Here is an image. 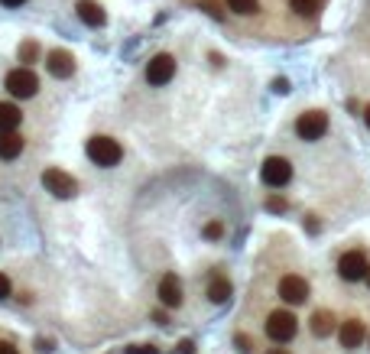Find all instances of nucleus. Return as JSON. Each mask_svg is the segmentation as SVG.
I'll list each match as a JSON object with an SVG mask.
<instances>
[{
    "label": "nucleus",
    "instance_id": "nucleus-10",
    "mask_svg": "<svg viewBox=\"0 0 370 354\" xmlns=\"http://www.w3.org/2000/svg\"><path fill=\"white\" fill-rule=\"evenodd\" d=\"M156 296H160V303L166 305V309H179V305H182V283H179L176 273H166V277L160 279Z\"/></svg>",
    "mask_w": 370,
    "mask_h": 354
},
{
    "label": "nucleus",
    "instance_id": "nucleus-5",
    "mask_svg": "<svg viewBox=\"0 0 370 354\" xmlns=\"http://www.w3.org/2000/svg\"><path fill=\"white\" fill-rule=\"evenodd\" d=\"M260 179L269 189H283L289 179H293V163H289L286 156H269L260 169Z\"/></svg>",
    "mask_w": 370,
    "mask_h": 354
},
{
    "label": "nucleus",
    "instance_id": "nucleus-21",
    "mask_svg": "<svg viewBox=\"0 0 370 354\" xmlns=\"http://www.w3.org/2000/svg\"><path fill=\"white\" fill-rule=\"evenodd\" d=\"M205 237H208V241L224 237V225H221V221H208V225H205Z\"/></svg>",
    "mask_w": 370,
    "mask_h": 354
},
{
    "label": "nucleus",
    "instance_id": "nucleus-30",
    "mask_svg": "<svg viewBox=\"0 0 370 354\" xmlns=\"http://www.w3.org/2000/svg\"><path fill=\"white\" fill-rule=\"evenodd\" d=\"M0 4H4V7H23L26 0H0Z\"/></svg>",
    "mask_w": 370,
    "mask_h": 354
},
{
    "label": "nucleus",
    "instance_id": "nucleus-27",
    "mask_svg": "<svg viewBox=\"0 0 370 354\" xmlns=\"http://www.w3.org/2000/svg\"><path fill=\"white\" fill-rule=\"evenodd\" d=\"M192 351H195V345H192V341H189V338H185L182 345H179V354H192Z\"/></svg>",
    "mask_w": 370,
    "mask_h": 354
},
{
    "label": "nucleus",
    "instance_id": "nucleus-20",
    "mask_svg": "<svg viewBox=\"0 0 370 354\" xmlns=\"http://www.w3.org/2000/svg\"><path fill=\"white\" fill-rule=\"evenodd\" d=\"M39 59V46H36L33 39H26L23 46H20V62H36Z\"/></svg>",
    "mask_w": 370,
    "mask_h": 354
},
{
    "label": "nucleus",
    "instance_id": "nucleus-2",
    "mask_svg": "<svg viewBox=\"0 0 370 354\" xmlns=\"http://www.w3.org/2000/svg\"><path fill=\"white\" fill-rule=\"evenodd\" d=\"M295 331H299V319H295L293 312H286V309H276V312H269L267 319V335L269 341H276V345H286V341H293Z\"/></svg>",
    "mask_w": 370,
    "mask_h": 354
},
{
    "label": "nucleus",
    "instance_id": "nucleus-26",
    "mask_svg": "<svg viewBox=\"0 0 370 354\" xmlns=\"http://www.w3.org/2000/svg\"><path fill=\"white\" fill-rule=\"evenodd\" d=\"M127 354H160L156 348H127Z\"/></svg>",
    "mask_w": 370,
    "mask_h": 354
},
{
    "label": "nucleus",
    "instance_id": "nucleus-24",
    "mask_svg": "<svg viewBox=\"0 0 370 354\" xmlns=\"http://www.w3.org/2000/svg\"><path fill=\"white\" fill-rule=\"evenodd\" d=\"M10 289H13V286H10V279L4 277V273H0V299H7V296H10Z\"/></svg>",
    "mask_w": 370,
    "mask_h": 354
},
{
    "label": "nucleus",
    "instance_id": "nucleus-8",
    "mask_svg": "<svg viewBox=\"0 0 370 354\" xmlns=\"http://www.w3.org/2000/svg\"><path fill=\"white\" fill-rule=\"evenodd\" d=\"M42 186H46V192L56 195V198H72L78 192V182L68 172H62V169H46L42 172Z\"/></svg>",
    "mask_w": 370,
    "mask_h": 354
},
{
    "label": "nucleus",
    "instance_id": "nucleus-18",
    "mask_svg": "<svg viewBox=\"0 0 370 354\" xmlns=\"http://www.w3.org/2000/svg\"><path fill=\"white\" fill-rule=\"evenodd\" d=\"M227 10H234L237 17H250L260 10V0H227Z\"/></svg>",
    "mask_w": 370,
    "mask_h": 354
},
{
    "label": "nucleus",
    "instance_id": "nucleus-31",
    "mask_svg": "<svg viewBox=\"0 0 370 354\" xmlns=\"http://www.w3.org/2000/svg\"><path fill=\"white\" fill-rule=\"evenodd\" d=\"M267 354H289V351H286V348H269Z\"/></svg>",
    "mask_w": 370,
    "mask_h": 354
},
{
    "label": "nucleus",
    "instance_id": "nucleus-15",
    "mask_svg": "<svg viewBox=\"0 0 370 354\" xmlns=\"http://www.w3.org/2000/svg\"><path fill=\"white\" fill-rule=\"evenodd\" d=\"M309 329H312V335L315 338H328L331 331H335V315H331L328 309H319V312L312 315Z\"/></svg>",
    "mask_w": 370,
    "mask_h": 354
},
{
    "label": "nucleus",
    "instance_id": "nucleus-14",
    "mask_svg": "<svg viewBox=\"0 0 370 354\" xmlns=\"http://www.w3.org/2000/svg\"><path fill=\"white\" fill-rule=\"evenodd\" d=\"M23 137L17 130H0V160H17L23 153Z\"/></svg>",
    "mask_w": 370,
    "mask_h": 354
},
{
    "label": "nucleus",
    "instance_id": "nucleus-1",
    "mask_svg": "<svg viewBox=\"0 0 370 354\" xmlns=\"http://www.w3.org/2000/svg\"><path fill=\"white\" fill-rule=\"evenodd\" d=\"M84 153H88V160L98 163V166H117L120 160H124V146L114 140V137H91L88 140V146H84Z\"/></svg>",
    "mask_w": 370,
    "mask_h": 354
},
{
    "label": "nucleus",
    "instance_id": "nucleus-22",
    "mask_svg": "<svg viewBox=\"0 0 370 354\" xmlns=\"http://www.w3.org/2000/svg\"><path fill=\"white\" fill-rule=\"evenodd\" d=\"M234 345H237V351H241V354H250L253 351V341L247 335H234Z\"/></svg>",
    "mask_w": 370,
    "mask_h": 354
},
{
    "label": "nucleus",
    "instance_id": "nucleus-29",
    "mask_svg": "<svg viewBox=\"0 0 370 354\" xmlns=\"http://www.w3.org/2000/svg\"><path fill=\"white\" fill-rule=\"evenodd\" d=\"M36 348H39V351H52V341H46V338H39V341H36Z\"/></svg>",
    "mask_w": 370,
    "mask_h": 354
},
{
    "label": "nucleus",
    "instance_id": "nucleus-19",
    "mask_svg": "<svg viewBox=\"0 0 370 354\" xmlns=\"http://www.w3.org/2000/svg\"><path fill=\"white\" fill-rule=\"evenodd\" d=\"M289 7H293L299 17H315L321 10V0H289Z\"/></svg>",
    "mask_w": 370,
    "mask_h": 354
},
{
    "label": "nucleus",
    "instance_id": "nucleus-11",
    "mask_svg": "<svg viewBox=\"0 0 370 354\" xmlns=\"http://www.w3.org/2000/svg\"><path fill=\"white\" fill-rule=\"evenodd\" d=\"M46 68H49V75H56V78H72V72H75V56L65 49H52L49 56H46Z\"/></svg>",
    "mask_w": 370,
    "mask_h": 354
},
{
    "label": "nucleus",
    "instance_id": "nucleus-6",
    "mask_svg": "<svg viewBox=\"0 0 370 354\" xmlns=\"http://www.w3.org/2000/svg\"><path fill=\"white\" fill-rule=\"evenodd\" d=\"M176 78V59L169 56V52H160V56H153L150 62H146V82L156 84V88H162V84H169Z\"/></svg>",
    "mask_w": 370,
    "mask_h": 354
},
{
    "label": "nucleus",
    "instance_id": "nucleus-13",
    "mask_svg": "<svg viewBox=\"0 0 370 354\" xmlns=\"http://www.w3.org/2000/svg\"><path fill=\"white\" fill-rule=\"evenodd\" d=\"M75 13H78V20H82L84 26H104V23H108L101 4H94V0H78V4H75Z\"/></svg>",
    "mask_w": 370,
    "mask_h": 354
},
{
    "label": "nucleus",
    "instance_id": "nucleus-7",
    "mask_svg": "<svg viewBox=\"0 0 370 354\" xmlns=\"http://www.w3.org/2000/svg\"><path fill=\"white\" fill-rule=\"evenodd\" d=\"M370 270L367 257H364L361 251H347L341 253V260H338V277L347 279V283H357V279H364Z\"/></svg>",
    "mask_w": 370,
    "mask_h": 354
},
{
    "label": "nucleus",
    "instance_id": "nucleus-16",
    "mask_svg": "<svg viewBox=\"0 0 370 354\" xmlns=\"http://www.w3.org/2000/svg\"><path fill=\"white\" fill-rule=\"evenodd\" d=\"M20 120H23V114H20L17 104L0 101V130H17Z\"/></svg>",
    "mask_w": 370,
    "mask_h": 354
},
{
    "label": "nucleus",
    "instance_id": "nucleus-34",
    "mask_svg": "<svg viewBox=\"0 0 370 354\" xmlns=\"http://www.w3.org/2000/svg\"><path fill=\"white\" fill-rule=\"evenodd\" d=\"M367 338H370V335H367Z\"/></svg>",
    "mask_w": 370,
    "mask_h": 354
},
{
    "label": "nucleus",
    "instance_id": "nucleus-28",
    "mask_svg": "<svg viewBox=\"0 0 370 354\" xmlns=\"http://www.w3.org/2000/svg\"><path fill=\"white\" fill-rule=\"evenodd\" d=\"M0 354H20V351L10 345V341H0Z\"/></svg>",
    "mask_w": 370,
    "mask_h": 354
},
{
    "label": "nucleus",
    "instance_id": "nucleus-33",
    "mask_svg": "<svg viewBox=\"0 0 370 354\" xmlns=\"http://www.w3.org/2000/svg\"><path fill=\"white\" fill-rule=\"evenodd\" d=\"M364 279H367V286H370V270H367V277H364Z\"/></svg>",
    "mask_w": 370,
    "mask_h": 354
},
{
    "label": "nucleus",
    "instance_id": "nucleus-17",
    "mask_svg": "<svg viewBox=\"0 0 370 354\" xmlns=\"http://www.w3.org/2000/svg\"><path fill=\"white\" fill-rule=\"evenodd\" d=\"M231 293H234V289H231V279H224V277H215L208 283V299L211 303H227V299H231Z\"/></svg>",
    "mask_w": 370,
    "mask_h": 354
},
{
    "label": "nucleus",
    "instance_id": "nucleus-23",
    "mask_svg": "<svg viewBox=\"0 0 370 354\" xmlns=\"http://www.w3.org/2000/svg\"><path fill=\"white\" fill-rule=\"evenodd\" d=\"M267 208L269 211H286V198H276V195H273V198L267 202Z\"/></svg>",
    "mask_w": 370,
    "mask_h": 354
},
{
    "label": "nucleus",
    "instance_id": "nucleus-12",
    "mask_svg": "<svg viewBox=\"0 0 370 354\" xmlns=\"http://www.w3.org/2000/svg\"><path fill=\"white\" fill-rule=\"evenodd\" d=\"M364 338H367V329H364L361 319H347L341 329H338V341H341V348H361Z\"/></svg>",
    "mask_w": 370,
    "mask_h": 354
},
{
    "label": "nucleus",
    "instance_id": "nucleus-4",
    "mask_svg": "<svg viewBox=\"0 0 370 354\" xmlns=\"http://www.w3.org/2000/svg\"><path fill=\"white\" fill-rule=\"evenodd\" d=\"M4 84H7V91L13 94V98H33V94L39 91V78H36L26 65H23V68H13V72H7Z\"/></svg>",
    "mask_w": 370,
    "mask_h": 354
},
{
    "label": "nucleus",
    "instance_id": "nucleus-3",
    "mask_svg": "<svg viewBox=\"0 0 370 354\" xmlns=\"http://www.w3.org/2000/svg\"><path fill=\"white\" fill-rule=\"evenodd\" d=\"M295 134L302 137V140H321V137L328 134V114L325 110H305V114H299V120H295Z\"/></svg>",
    "mask_w": 370,
    "mask_h": 354
},
{
    "label": "nucleus",
    "instance_id": "nucleus-32",
    "mask_svg": "<svg viewBox=\"0 0 370 354\" xmlns=\"http://www.w3.org/2000/svg\"><path fill=\"white\" fill-rule=\"evenodd\" d=\"M364 120H367V127H370V104H367V110H364Z\"/></svg>",
    "mask_w": 370,
    "mask_h": 354
},
{
    "label": "nucleus",
    "instance_id": "nucleus-9",
    "mask_svg": "<svg viewBox=\"0 0 370 354\" xmlns=\"http://www.w3.org/2000/svg\"><path fill=\"white\" fill-rule=\"evenodd\" d=\"M279 299L289 305H299L309 299V283H305L302 277H295V273H289V277L279 279Z\"/></svg>",
    "mask_w": 370,
    "mask_h": 354
},
{
    "label": "nucleus",
    "instance_id": "nucleus-25",
    "mask_svg": "<svg viewBox=\"0 0 370 354\" xmlns=\"http://www.w3.org/2000/svg\"><path fill=\"white\" fill-rule=\"evenodd\" d=\"M273 91H276V94H286V91H289V82H286V78H276V82H273Z\"/></svg>",
    "mask_w": 370,
    "mask_h": 354
}]
</instances>
